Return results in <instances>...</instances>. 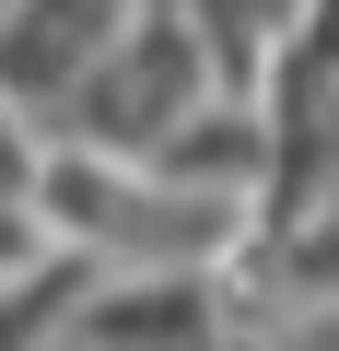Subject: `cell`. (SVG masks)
<instances>
[{
    "label": "cell",
    "instance_id": "cell-4",
    "mask_svg": "<svg viewBox=\"0 0 339 351\" xmlns=\"http://www.w3.org/2000/svg\"><path fill=\"white\" fill-rule=\"evenodd\" d=\"M105 281V258L94 246H71V234H36L12 269H0V339H71V304Z\"/></svg>",
    "mask_w": 339,
    "mask_h": 351
},
{
    "label": "cell",
    "instance_id": "cell-3",
    "mask_svg": "<svg viewBox=\"0 0 339 351\" xmlns=\"http://www.w3.org/2000/svg\"><path fill=\"white\" fill-rule=\"evenodd\" d=\"M140 0H0V82H12L36 117H59V94L117 47V24Z\"/></svg>",
    "mask_w": 339,
    "mask_h": 351
},
{
    "label": "cell",
    "instance_id": "cell-5",
    "mask_svg": "<svg viewBox=\"0 0 339 351\" xmlns=\"http://www.w3.org/2000/svg\"><path fill=\"white\" fill-rule=\"evenodd\" d=\"M36 164H47V117L0 82V199H36Z\"/></svg>",
    "mask_w": 339,
    "mask_h": 351
},
{
    "label": "cell",
    "instance_id": "cell-6",
    "mask_svg": "<svg viewBox=\"0 0 339 351\" xmlns=\"http://www.w3.org/2000/svg\"><path fill=\"white\" fill-rule=\"evenodd\" d=\"M36 234H47V223H36V211H24V199H0V269H12V258H24V246H36Z\"/></svg>",
    "mask_w": 339,
    "mask_h": 351
},
{
    "label": "cell",
    "instance_id": "cell-2",
    "mask_svg": "<svg viewBox=\"0 0 339 351\" xmlns=\"http://www.w3.org/2000/svg\"><path fill=\"white\" fill-rule=\"evenodd\" d=\"M71 339L129 351V339H234V281L223 269H105L71 304Z\"/></svg>",
    "mask_w": 339,
    "mask_h": 351
},
{
    "label": "cell",
    "instance_id": "cell-1",
    "mask_svg": "<svg viewBox=\"0 0 339 351\" xmlns=\"http://www.w3.org/2000/svg\"><path fill=\"white\" fill-rule=\"evenodd\" d=\"M223 71H211V36H199V12L188 0H140V12L117 24V47L59 94V141H94V152H152L164 129H176L199 94H211Z\"/></svg>",
    "mask_w": 339,
    "mask_h": 351
}]
</instances>
